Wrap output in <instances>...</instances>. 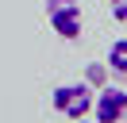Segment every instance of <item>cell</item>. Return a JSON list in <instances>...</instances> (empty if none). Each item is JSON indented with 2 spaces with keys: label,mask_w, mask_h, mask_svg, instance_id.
<instances>
[{
  "label": "cell",
  "mask_w": 127,
  "mask_h": 123,
  "mask_svg": "<svg viewBox=\"0 0 127 123\" xmlns=\"http://www.w3.org/2000/svg\"><path fill=\"white\" fill-rule=\"evenodd\" d=\"M73 123H96V119H89V115H81V119H73Z\"/></svg>",
  "instance_id": "7"
},
{
  "label": "cell",
  "mask_w": 127,
  "mask_h": 123,
  "mask_svg": "<svg viewBox=\"0 0 127 123\" xmlns=\"http://www.w3.org/2000/svg\"><path fill=\"white\" fill-rule=\"evenodd\" d=\"M89 85H104V65H89Z\"/></svg>",
  "instance_id": "6"
},
{
  "label": "cell",
  "mask_w": 127,
  "mask_h": 123,
  "mask_svg": "<svg viewBox=\"0 0 127 123\" xmlns=\"http://www.w3.org/2000/svg\"><path fill=\"white\" fill-rule=\"evenodd\" d=\"M108 69L119 77H127V38H116L108 46Z\"/></svg>",
  "instance_id": "4"
},
{
  "label": "cell",
  "mask_w": 127,
  "mask_h": 123,
  "mask_svg": "<svg viewBox=\"0 0 127 123\" xmlns=\"http://www.w3.org/2000/svg\"><path fill=\"white\" fill-rule=\"evenodd\" d=\"M108 12L116 23H127V0H108Z\"/></svg>",
  "instance_id": "5"
},
{
  "label": "cell",
  "mask_w": 127,
  "mask_h": 123,
  "mask_svg": "<svg viewBox=\"0 0 127 123\" xmlns=\"http://www.w3.org/2000/svg\"><path fill=\"white\" fill-rule=\"evenodd\" d=\"M93 115H96V123H119L127 115V89L100 85V92L93 96Z\"/></svg>",
  "instance_id": "3"
},
{
  "label": "cell",
  "mask_w": 127,
  "mask_h": 123,
  "mask_svg": "<svg viewBox=\"0 0 127 123\" xmlns=\"http://www.w3.org/2000/svg\"><path fill=\"white\" fill-rule=\"evenodd\" d=\"M42 12H46L54 35H62L65 42L81 38V27H85V12H81L77 0H42Z\"/></svg>",
  "instance_id": "2"
},
{
  "label": "cell",
  "mask_w": 127,
  "mask_h": 123,
  "mask_svg": "<svg viewBox=\"0 0 127 123\" xmlns=\"http://www.w3.org/2000/svg\"><path fill=\"white\" fill-rule=\"evenodd\" d=\"M93 85L89 81H65V85H54L50 89V108L65 119H81V115L93 112Z\"/></svg>",
  "instance_id": "1"
}]
</instances>
